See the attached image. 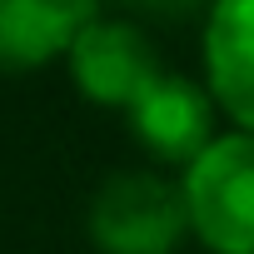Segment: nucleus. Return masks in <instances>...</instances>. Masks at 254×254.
Listing matches in <instances>:
<instances>
[{
    "label": "nucleus",
    "instance_id": "39448f33",
    "mask_svg": "<svg viewBox=\"0 0 254 254\" xmlns=\"http://www.w3.org/2000/svg\"><path fill=\"white\" fill-rule=\"evenodd\" d=\"M204 90L234 120V130L254 135V0H214L204 15Z\"/></svg>",
    "mask_w": 254,
    "mask_h": 254
},
{
    "label": "nucleus",
    "instance_id": "20e7f679",
    "mask_svg": "<svg viewBox=\"0 0 254 254\" xmlns=\"http://www.w3.org/2000/svg\"><path fill=\"white\" fill-rule=\"evenodd\" d=\"M214 95L190 80V75H160L130 110H125V120H130V135L135 145L155 160V165H170V170H190L209 145H214Z\"/></svg>",
    "mask_w": 254,
    "mask_h": 254
},
{
    "label": "nucleus",
    "instance_id": "f257e3e1",
    "mask_svg": "<svg viewBox=\"0 0 254 254\" xmlns=\"http://www.w3.org/2000/svg\"><path fill=\"white\" fill-rule=\"evenodd\" d=\"M85 229L100 254H175L180 239L190 234V214L170 175L115 170L95 185Z\"/></svg>",
    "mask_w": 254,
    "mask_h": 254
},
{
    "label": "nucleus",
    "instance_id": "f03ea898",
    "mask_svg": "<svg viewBox=\"0 0 254 254\" xmlns=\"http://www.w3.org/2000/svg\"><path fill=\"white\" fill-rule=\"evenodd\" d=\"M190 234L214 254H254V135L224 130L180 180Z\"/></svg>",
    "mask_w": 254,
    "mask_h": 254
},
{
    "label": "nucleus",
    "instance_id": "0eeeda50",
    "mask_svg": "<svg viewBox=\"0 0 254 254\" xmlns=\"http://www.w3.org/2000/svg\"><path fill=\"white\" fill-rule=\"evenodd\" d=\"M130 10V20H190V15H209L214 0H115Z\"/></svg>",
    "mask_w": 254,
    "mask_h": 254
},
{
    "label": "nucleus",
    "instance_id": "423d86ee",
    "mask_svg": "<svg viewBox=\"0 0 254 254\" xmlns=\"http://www.w3.org/2000/svg\"><path fill=\"white\" fill-rule=\"evenodd\" d=\"M95 15L100 0H0V75H30L70 55Z\"/></svg>",
    "mask_w": 254,
    "mask_h": 254
},
{
    "label": "nucleus",
    "instance_id": "7ed1b4c3",
    "mask_svg": "<svg viewBox=\"0 0 254 254\" xmlns=\"http://www.w3.org/2000/svg\"><path fill=\"white\" fill-rule=\"evenodd\" d=\"M65 65H70L75 90L90 105H105V110H130L165 75L150 30L130 15H95L75 35Z\"/></svg>",
    "mask_w": 254,
    "mask_h": 254
}]
</instances>
